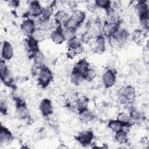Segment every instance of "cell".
<instances>
[{
	"label": "cell",
	"mask_w": 149,
	"mask_h": 149,
	"mask_svg": "<svg viewBox=\"0 0 149 149\" xmlns=\"http://www.w3.org/2000/svg\"><path fill=\"white\" fill-rule=\"evenodd\" d=\"M118 95L121 102H131L136 97L135 88L130 85L123 86L119 90Z\"/></svg>",
	"instance_id": "cell-1"
},
{
	"label": "cell",
	"mask_w": 149,
	"mask_h": 149,
	"mask_svg": "<svg viewBox=\"0 0 149 149\" xmlns=\"http://www.w3.org/2000/svg\"><path fill=\"white\" fill-rule=\"evenodd\" d=\"M37 76L38 84L43 88L49 85L53 77L51 70L45 66H44L40 69L37 74Z\"/></svg>",
	"instance_id": "cell-2"
},
{
	"label": "cell",
	"mask_w": 149,
	"mask_h": 149,
	"mask_svg": "<svg viewBox=\"0 0 149 149\" xmlns=\"http://www.w3.org/2000/svg\"><path fill=\"white\" fill-rule=\"evenodd\" d=\"M128 37L127 31L124 29L119 27L115 31L111 38L118 45L122 46L126 42Z\"/></svg>",
	"instance_id": "cell-3"
},
{
	"label": "cell",
	"mask_w": 149,
	"mask_h": 149,
	"mask_svg": "<svg viewBox=\"0 0 149 149\" xmlns=\"http://www.w3.org/2000/svg\"><path fill=\"white\" fill-rule=\"evenodd\" d=\"M116 80V72L113 69H110L107 70L102 75V82L105 88L112 87Z\"/></svg>",
	"instance_id": "cell-4"
},
{
	"label": "cell",
	"mask_w": 149,
	"mask_h": 149,
	"mask_svg": "<svg viewBox=\"0 0 149 149\" xmlns=\"http://www.w3.org/2000/svg\"><path fill=\"white\" fill-rule=\"evenodd\" d=\"M76 138L80 144L84 146H88L91 144L94 139V133L91 130H84L80 132Z\"/></svg>",
	"instance_id": "cell-5"
},
{
	"label": "cell",
	"mask_w": 149,
	"mask_h": 149,
	"mask_svg": "<svg viewBox=\"0 0 149 149\" xmlns=\"http://www.w3.org/2000/svg\"><path fill=\"white\" fill-rule=\"evenodd\" d=\"M36 29V26L34 20L31 19H27L23 20L20 24V29L28 37L31 36Z\"/></svg>",
	"instance_id": "cell-6"
},
{
	"label": "cell",
	"mask_w": 149,
	"mask_h": 149,
	"mask_svg": "<svg viewBox=\"0 0 149 149\" xmlns=\"http://www.w3.org/2000/svg\"><path fill=\"white\" fill-rule=\"evenodd\" d=\"M39 109L44 116H50L53 112V106L51 101L48 98L43 99L40 104Z\"/></svg>",
	"instance_id": "cell-7"
},
{
	"label": "cell",
	"mask_w": 149,
	"mask_h": 149,
	"mask_svg": "<svg viewBox=\"0 0 149 149\" xmlns=\"http://www.w3.org/2000/svg\"><path fill=\"white\" fill-rule=\"evenodd\" d=\"M29 115V111L26 104L21 101H18L15 108V116L20 120L26 119Z\"/></svg>",
	"instance_id": "cell-8"
},
{
	"label": "cell",
	"mask_w": 149,
	"mask_h": 149,
	"mask_svg": "<svg viewBox=\"0 0 149 149\" xmlns=\"http://www.w3.org/2000/svg\"><path fill=\"white\" fill-rule=\"evenodd\" d=\"M42 10V7L39 1H33L29 4L28 14L33 17L37 18L41 16Z\"/></svg>",
	"instance_id": "cell-9"
},
{
	"label": "cell",
	"mask_w": 149,
	"mask_h": 149,
	"mask_svg": "<svg viewBox=\"0 0 149 149\" xmlns=\"http://www.w3.org/2000/svg\"><path fill=\"white\" fill-rule=\"evenodd\" d=\"M14 54V49L12 44L7 41H4L2 45L1 56L3 60H10L11 59Z\"/></svg>",
	"instance_id": "cell-10"
},
{
	"label": "cell",
	"mask_w": 149,
	"mask_h": 149,
	"mask_svg": "<svg viewBox=\"0 0 149 149\" xmlns=\"http://www.w3.org/2000/svg\"><path fill=\"white\" fill-rule=\"evenodd\" d=\"M119 28V26L110 23L107 21H105L101 29V33L104 37L110 38L112 37L115 31Z\"/></svg>",
	"instance_id": "cell-11"
},
{
	"label": "cell",
	"mask_w": 149,
	"mask_h": 149,
	"mask_svg": "<svg viewBox=\"0 0 149 149\" xmlns=\"http://www.w3.org/2000/svg\"><path fill=\"white\" fill-rule=\"evenodd\" d=\"M62 30L61 26H57L54 30L52 31L50 38L52 41L55 44H61L65 41V38L63 35Z\"/></svg>",
	"instance_id": "cell-12"
},
{
	"label": "cell",
	"mask_w": 149,
	"mask_h": 149,
	"mask_svg": "<svg viewBox=\"0 0 149 149\" xmlns=\"http://www.w3.org/2000/svg\"><path fill=\"white\" fill-rule=\"evenodd\" d=\"M70 18L69 14L63 10H58L54 15V22L58 26H61L66 23V22Z\"/></svg>",
	"instance_id": "cell-13"
},
{
	"label": "cell",
	"mask_w": 149,
	"mask_h": 149,
	"mask_svg": "<svg viewBox=\"0 0 149 149\" xmlns=\"http://www.w3.org/2000/svg\"><path fill=\"white\" fill-rule=\"evenodd\" d=\"M13 137L11 132L6 127L1 126L0 130V141L1 144H9L13 140Z\"/></svg>",
	"instance_id": "cell-14"
},
{
	"label": "cell",
	"mask_w": 149,
	"mask_h": 149,
	"mask_svg": "<svg viewBox=\"0 0 149 149\" xmlns=\"http://www.w3.org/2000/svg\"><path fill=\"white\" fill-rule=\"evenodd\" d=\"M135 10L139 18L148 16V5L146 1H139L135 5Z\"/></svg>",
	"instance_id": "cell-15"
},
{
	"label": "cell",
	"mask_w": 149,
	"mask_h": 149,
	"mask_svg": "<svg viewBox=\"0 0 149 149\" xmlns=\"http://www.w3.org/2000/svg\"><path fill=\"white\" fill-rule=\"evenodd\" d=\"M79 120L83 123H88L94 120L93 113L88 108L79 111Z\"/></svg>",
	"instance_id": "cell-16"
},
{
	"label": "cell",
	"mask_w": 149,
	"mask_h": 149,
	"mask_svg": "<svg viewBox=\"0 0 149 149\" xmlns=\"http://www.w3.org/2000/svg\"><path fill=\"white\" fill-rule=\"evenodd\" d=\"M107 22L115 24L116 25H119L120 23V17L117 12L112 8L107 10Z\"/></svg>",
	"instance_id": "cell-17"
},
{
	"label": "cell",
	"mask_w": 149,
	"mask_h": 149,
	"mask_svg": "<svg viewBox=\"0 0 149 149\" xmlns=\"http://www.w3.org/2000/svg\"><path fill=\"white\" fill-rule=\"evenodd\" d=\"M95 38L94 45L95 51L97 54H101L104 52L106 48L105 37L102 36V34H101Z\"/></svg>",
	"instance_id": "cell-18"
},
{
	"label": "cell",
	"mask_w": 149,
	"mask_h": 149,
	"mask_svg": "<svg viewBox=\"0 0 149 149\" xmlns=\"http://www.w3.org/2000/svg\"><path fill=\"white\" fill-rule=\"evenodd\" d=\"M70 17L79 26H80V25L84 22L86 19V14L83 11L81 10L74 9L72 12Z\"/></svg>",
	"instance_id": "cell-19"
},
{
	"label": "cell",
	"mask_w": 149,
	"mask_h": 149,
	"mask_svg": "<svg viewBox=\"0 0 149 149\" xmlns=\"http://www.w3.org/2000/svg\"><path fill=\"white\" fill-rule=\"evenodd\" d=\"M129 116L132 123H140L143 122L144 119V115L136 109H131Z\"/></svg>",
	"instance_id": "cell-20"
},
{
	"label": "cell",
	"mask_w": 149,
	"mask_h": 149,
	"mask_svg": "<svg viewBox=\"0 0 149 149\" xmlns=\"http://www.w3.org/2000/svg\"><path fill=\"white\" fill-rule=\"evenodd\" d=\"M47 31L40 29L36 28L30 37H31L34 40L38 42L43 41L47 37Z\"/></svg>",
	"instance_id": "cell-21"
},
{
	"label": "cell",
	"mask_w": 149,
	"mask_h": 149,
	"mask_svg": "<svg viewBox=\"0 0 149 149\" xmlns=\"http://www.w3.org/2000/svg\"><path fill=\"white\" fill-rule=\"evenodd\" d=\"M70 79L72 84L77 86L80 84L84 80L83 75L82 73H80L73 68L70 74Z\"/></svg>",
	"instance_id": "cell-22"
},
{
	"label": "cell",
	"mask_w": 149,
	"mask_h": 149,
	"mask_svg": "<svg viewBox=\"0 0 149 149\" xmlns=\"http://www.w3.org/2000/svg\"><path fill=\"white\" fill-rule=\"evenodd\" d=\"M115 140L120 144H124L128 142L129 137L127 136V133L123 129L115 132Z\"/></svg>",
	"instance_id": "cell-23"
},
{
	"label": "cell",
	"mask_w": 149,
	"mask_h": 149,
	"mask_svg": "<svg viewBox=\"0 0 149 149\" xmlns=\"http://www.w3.org/2000/svg\"><path fill=\"white\" fill-rule=\"evenodd\" d=\"M108 126L112 132L115 133L123 129V128L126 127L123 123L116 119L109 120L108 123Z\"/></svg>",
	"instance_id": "cell-24"
},
{
	"label": "cell",
	"mask_w": 149,
	"mask_h": 149,
	"mask_svg": "<svg viewBox=\"0 0 149 149\" xmlns=\"http://www.w3.org/2000/svg\"><path fill=\"white\" fill-rule=\"evenodd\" d=\"M73 68L83 75V73L89 68V63L86 59H81L76 63Z\"/></svg>",
	"instance_id": "cell-25"
},
{
	"label": "cell",
	"mask_w": 149,
	"mask_h": 149,
	"mask_svg": "<svg viewBox=\"0 0 149 149\" xmlns=\"http://www.w3.org/2000/svg\"><path fill=\"white\" fill-rule=\"evenodd\" d=\"M88 101H89V100L87 97L85 96L80 97L75 102L76 109L78 111H80L83 109L88 108L87 107L88 104Z\"/></svg>",
	"instance_id": "cell-26"
},
{
	"label": "cell",
	"mask_w": 149,
	"mask_h": 149,
	"mask_svg": "<svg viewBox=\"0 0 149 149\" xmlns=\"http://www.w3.org/2000/svg\"><path fill=\"white\" fill-rule=\"evenodd\" d=\"M54 14V8L52 5H47L42 8L41 17L45 20H50Z\"/></svg>",
	"instance_id": "cell-27"
},
{
	"label": "cell",
	"mask_w": 149,
	"mask_h": 149,
	"mask_svg": "<svg viewBox=\"0 0 149 149\" xmlns=\"http://www.w3.org/2000/svg\"><path fill=\"white\" fill-rule=\"evenodd\" d=\"M76 30L77 29H76L64 27V29L62 30V33L65 41H68L69 40L76 37Z\"/></svg>",
	"instance_id": "cell-28"
},
{
	"label": "cell",
	"mask_w": 149,
	"mask_h": 149,
	"mask_svg": "<svg viewBox=\"0 0 149 149\" xmlns=\"http://www.w3.org/2000/svg\"><path fill=\"white\" fill-rule=\"evenodd\" d=\"M68 49H77L82 47L81 40L77 37L69 40L67 42Z\"/></svg>",
	"instance_id": "cell-29"
},
{
	"label": "cell",
	"mask_w": 149,
	"mask_h": 149,
	"mask_svg": "<svg viewBox=\"0 0 149 149\" xmlns=\"http://www.w3.org/2000/svg\"><path fill=\"white\" fill-rule=\"evenodd\" d=\"M116 119L123 123L125 126H130L133 123L130 120V116L125 112H120L116 116Z\"/></svg>",
	"instance_id": "cell-30"
},
{
	"label": "cell",
	"mask_w": 149,
	"mask_h": 149,
	"mask_svg": "<svg viewBox=\"0 0 149 149\" xmlns=\"http://www.w3.org/2000/svg\"><path fill=\"white\" fill-rule=\"evenodd\" d=\"M94 3L97 8L103 9L106 11L112 7V2L109 0H96Z\"/></svg>",
	"instance_id": "cell-31"
},
{
	"label": "cell",
	"mask_w": 149,
	"mask_h": 149,
	"mask_svg": "<svg viewBox=\"0 0 149 149\" xmlns=\"http://www.w3.org/2000/svg\"><path fill=\"white\" fill-rule=\"evenodd\" d=\"M97 76L96 71L91 68H89L84 73H83V79L87 81H93Z\"/></svg>",
	"instance_id": "cell-32"
},
{
	"label": "cell",
	"mask_w": 149,
	"mask_h": 149,
	"mask_svg": "<svg viewBox=\"0 0 149 149\" xmlns=\"http://www.w3.org/2000/svg\"><path fill=\"white\" fill-rule=\"evenodd\" d=\"M140 19V23L141 27L145 30H148L149 27V17L148 16L143 17Z\"/></svg>",
	"instance_id": "cell-33"
},
{
	"label": "cell",
	"mask_w": 149,
	"mask_h": 149,
	"mask_svg": "<svg viewBox=\"0 0 149 149\" xmlns=\"http://www.w3.org/2000/svg\"><path fill=\"white\" fill-rule=\"evenodd\" d=\"M9 72V70L7 68V66L5 63V61L3 59H1L0 62V75L1 77L3 76L7 72Z\"/></svg>",
	"instance_id": "cell-34"
},
{
	"label": "cell",
	"mask_w": 149,
	"mask_h": 149,
	"mask_svg": "<svg viewBox=\"0 0 149 149\" xmlns=\"http://www.w3.org/2000/svg\"><path fill=\"white\" fill-rule=\"evenodd\" d=\"M8 102L5 100H1V102H0L1 112L3 115H6L8 112Z\"/></svg>",
	"instance_id": "cell-35"
},
{
	"label": "cell",
	"mask_w": 149,
	"mask_h": 149,
	"mask_svg": "<svg viewBox=\"0 0 149 149\" xmlns=\"http://www.w3.org/2000/svg\"><path fill=\"white\" fill-rule=\"evenodd\" d=\"M11 3H12V5L13 6V7H16V6H18V5L19 4V2H18V1H11L10 2Z\"/></svg>",
	"instance_id": "cell-36"
}]
</instances>
